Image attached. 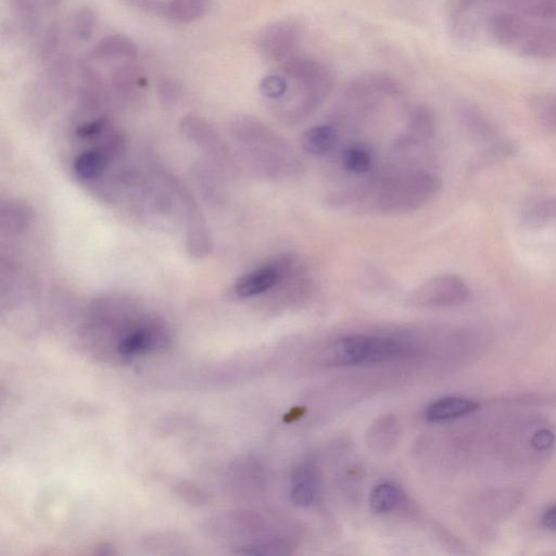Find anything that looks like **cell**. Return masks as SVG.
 <instances>
[{"label":"cell","instance_id":"17","mask_svg":"<svg viewBox=\"0 0 556 556\" xmlns=\"http://www.w3.org/2000/svg\"><path fill=\"white\" fill-rule=\"evenodd\" d=\"M32 208L25 202L9 199L0 208V229L8 235H20L27 231L33 222Z\"/></svg>","mask_w":556,"mask_h":556},{"label":"cell","instance_id":"5","mask_svg":"<svg viewBox=\"0 0 556 556\" xmlns=\"http://www.w3.org/2000/svg\"><path fill=\"white\" fill-rule=\"evenodd\" d=\"M470 297V286L463 277L439 274L417 286L408 300L413 307L441 309L462 306Z\"/></svg>","mask_w":556,"mask_h":556},{"label":"cell","instance_id":"13","mask_svg":"<svg viewBox=\"0 0 556 556\" xmlns=\"http://www.w3.org/2000/svg\"><path fill=\"white\" fill-rule=\"evenodd\" d=\"M320 490V474L313 463L299 464L290 477V500L298 508H309L317 501Z\"/></svg>","mask_w":556,"mask_h":556},{"label":"cell","instance_id":"11","mask_svg":"<svg viewBox=\"0 0 556 556\" xmlns=\"http://www.w3.org/2000/svg\"><path fill=\"white\" fill-rule=\"evenodd\" d=\"M181 130L189 142L194 143L214 159L225 161L229 156L223 139L207 120L188 116L182 120Z\"/></svg>","mask_w":556,"mask_h":556},{"label":"cell","instance_id":"26","mask_svg":"<svg viewBox=\"0 0 556 556\" xmlns=\"http://www.w3.org/2000/svg\"><path fill=\"white\" fill-rule=\"evenodd\" d=\"M530 108L536 117L548 128L556 129V96L536 95L530 98Z\"/></svg>","mask_w":556,"mask_h":556},{"label":"cell","instance_id":"8","mask_svg":"<svg viewBox=\"0 0 556 556\" xmlns=\"http://www.w3.org/2000/svg\"><path fill=\"white\" fill-rule=\"evenodd\" d=\"M119 134H111L109 141L103 145L83 151L73 160V172L82 182L99 179L109 163L120 154L122 141Z\"/></svg>","mask_w":556,"mask_h":556},{"label":"cell","instance_id":"18","mask_svg":"<svg viewBox=\"0 0 556 556\" xmlns=\"http://www.w3.org/2000/svg\"><path fill=\"white\" fill-rule=\"evenodd\" d=\"M338 141V133L331 124L315 125L300 138L301 147L307 154L322 157L332 153Z\"/></svg>","mask_w":556,"mask_h":556},{"label":"cell","instance_id":"21","mask_svg":"<svg viewBox=\"0 0 556 556\" xmlns=\"http://www.w3.org/2000/svg\"><path fill=\"white\" fill-rule=\"evenodd\" d=\"M459 115L465 128L471 134L480 139H490L495 137L494 125L488 120L482 111L472 105H463L459 110Z\"/></svg>","mask_w":556,"mask_h":556},{"label":"cell","instance_id":"1","mask_svg":"<svg viewBox=\"0 0 556 556\" xmlns=\"http://www.w3.org/2000/svg\"><path fill=\"white\" fill-rule=\"evenodd\" d=\"M334 84V72L323 61L299 54L264 77L259 91L278 118L297 123L324 104Z\"/></svg>","mask_w":556,"mask_h":556},{"label":"cell","instance_id":"4","mask_svg":"<svg viewBox=\"0 0 556 556\" xmlns=\"http://www.w3.org/2000/svg\"><path fill=\"white\" fill-rule=\"evenodd\" d=\"M406 345L395 337L350 335L340 338L333 347L336 364L357 366L393 360L402 355Z\"/></svg>","mask_w":556,"mask_h":556},{"label":"cell","instance_id":"6","mask_svg":"<svg viewBox=\"0 0 556 556\" xmlns=\"http://www.w3.org/2000/svg\"><path fill=\"white\" fill-rule=\"evenodd\" d=\"M302 25L296 19H283L264 28L258 36L259 54L278 66L299 55Z\"/></svg>","mask_w":556,"mask_h":556},{"label":"cell","instance_id":"22","mask_svg":"<svg viewBox=\"0 0 556 556\" xmlns=\"http://www.w3.org/2000/svg\"><path fill=\"white\" fill-rule=\"evenodd\" d=\"M401 502V492L393 484L383 483L376 486L370 496V508L375 514L394 511Z\"/></svg>","mask_w":556,"mask_h":556},{"label":"cell","instance_id":"29","mask_svg":"<svg viewBox=\"0 0 556 556\" xmlns=\"http://www.w3.org/2000/svg\"><path fill=\"white\" fill-rule=\"evenodd\" d=\"M541 524L549 530H556V504L543 513Z\"/></svg>","mask_w":556,"mask_h":556},{"label":"cell","instance_id":"3","mask_svg":"<svg viewBox=\"0 0 556 556\" xmlns=\"http://www.w3.org/2000/svg\"><path fill=\"white\" fill-rule=\"evenodd\" d=\"M440 189V178L432 172L391 176L376 187L374 207L385 213L413 211L432 201Z\"/></svg>","mask_w":556,"mask_h":556},{"label":"cell","instance_id":"16","mask_svg":"<svg viewBox=\"0 0 556 556\" xmlns=\"http://www.w3.org/2000/svg\"><path fill=\"white\" fill-rule=\"evenodd\" d=\"M522 56L535 60L556 58V28L533 27L523 43L516 49Z\"/></svg>","mask_w":556,"mask_h":556},{"label":"cell","instance_id":"25","mask_svg":"<svg viewBox=\"0 0 556 556\" xmlns=\"http://www.w3.org/2000/svg\"><path fill=\"white\" fill-rule=\"evenodd\" d=\"M96 20L93 11L82 9L75 14L68 24V35L74 41L83 43L91 39L95 30Z\"/></svg>","mask_w":556,"mask_h":556},{"label":"cell","instance_id":"27","mask_svg":"<svg viewBox=\"0 0 556 556\" xmlns=\"http://www.w3.org/2000/svg\"><path fill=\"white\" fill-rule=\"evenodd\" d=\"M110 126L111 122L107 117L99 116L81 122L77 128H75V135L80 139H95L109 131Z\"/></svg>","mask_w":556,"mask_h":556},{"label":"cell","instance_id":"7","mask_svg":"<svg viewBox=\"0 0 556 556\" xmlns=\"http://www.w3.org/2000/svg\"><path fill=\"white\" fill-rule=\"evenodd\" d=\"M163 179L178 195L185 209L186 248L189 255L198 259L209 256L213 249L212 238L206 220L198 209L193 195L173 175L163 173Z\"/></svg>","mask_w":556,"mask_h":556},{"label":"cell","instance_id":"14","mask_svg":"<svg viewBox=\"0 0 556 556\" xmlns=\"http://www.w3.org/2000/svg\"><path fill=\"white\" fill-rule=\"evenodd\" d=\"M479 403L464 397H445L429 404L425 411L429 423H444L470 415L479 410Z\"/></svg>","mask_w":556,"mask_h":556},{"label":"cell","instance_id":"20","mask_svg":"<svg viewBox=\"0 0 556 556\" xmlns=\"http://www.w3.org/2000/svg\"><path fill=\"white\" fill-rule=\"evenodd\" d=\"M408 128L417 139H429L436 133L437 119L434 110L427 105L415 106L409 115Z\"/></svg>","mask_w":556,"mask_h":556},{"label":"cell","instance_id":"15","mask_svg":"<svg viewBox=\"0 0 556 556\" xmlns=\"http://www.w3.org/2000/svg\"><path fill=\"white\" fill-rule=\"evenodd\" d=\"M91 57L97 62H134L137 59V47L129 37L108 35L97 43Z\"/></svg>","mask_w":556,"mask_h":556},{"label":"cell","instance_id":"19","mask_svg":"<svg viewBox=\"0 0 556 556\" xmlns=\"http://www.w3.org/2000/svg\"><path fill=\"white\" fill-rule=\"evenodd\" d=\"M512 11L525 18L556 20V0H504Z\"/></svg>","mask_w":556,"mask_h":556},{"label":"cell","instance_id":"9","mask_svg":"<svg viewBox=\"0 0 556 556\" xmlns=\"http://www.w3.org/2000/svg\"><path fill=\"white\" fill-rule=\"evenodd\" d=\"M534 25L515 11H498L491 15L487 22V30L497 44L517 49Z\"/></svg>","mask_w":556,"mask_h":556},{"label":"cell","instance_id":"12","mask_svg":"<svg viewBox=\"0 0 556 556\" xmlns=\"http://www.w3.org/2000/svg\"><path fill=\"white\" fill-rule=\"evenodd\" d=\"M282 277L280 261L269 262L240 277L234 286L238 298H255L271 292Z\"/></svg>","mask_w":556,"mask_h":556},{"label":"cell","instance_id":"28","mask_svg":"<svg viewBox=\"0 0 556 556\" xmlns=\"http://www.w3.org/2000/svg\"><path fill=\"white\" fill-rule=\"evenodd\" d=\"M285 541L267 540L247 546L242 553L250 555H286L290 553Z\"/></svg>","mask_w":556,"mask_h":556},{"label":"cell","instance_id":"10","mask_svg":"<svg viewBox=\"0 0 556 556\" xmlns=\"http://www.w3.org/2000/svg\"><path fill=\"white\" fill-rule=\"evenodd\" d=\"M166 328L155 321L133 326L119 340L118 352L123 357H134L166 344Z\"/></svg>","mask_w":556,"mask_h":556},{"label":"cell","instance_id":"23","mask_svg":"<svg viewBox=\"0 0 556 556\" xmlns=\"http://www.w3.org/2000/svg\"><path fill=\"white\" fill-rule=\"evenodd\" d=\"M523 220L530 227H541L556 223V197L534 202L526 209Z\"/></svg>","mask_w":556,"mask_h":556},{"label":"cell","instance_id":"24","mask_svg":"<svg viewBox=\"0 0 556 556\" xmlns=\"http://www.w3.org/2000/svg\"><path fill=\"white\" fill-rule=\"evenodd\" d=\"M341 162H343L345 171L355 175L368 174L373 168L370 151L358 145L347 147L341 157Z\"/></svg>","mask_w":556,"mask_h":556},{"label":"cell","instance_id":"2","mask_svg":"<svg viewBox=\"0 0 556 556\" xmlns=\"http://www.w3.org/2000/svg\"><path fill=\"white\" fill-rule=\"evenodd\" d=\"M232 134L252 166L270 178H282L297 170L293 149L260 120L238 117L232 123Z\"/></svg>","mask_w":556,"mask_h":556}]
</instances>
